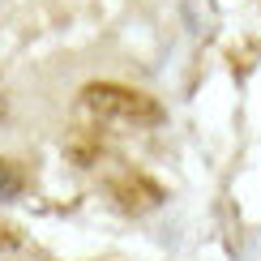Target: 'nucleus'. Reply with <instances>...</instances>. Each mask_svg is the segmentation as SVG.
I'll list each match as a JSON object with an SVG mask.
<instances>
[{
    "label": "nucleus",
    "mask_w": 261,
    "mask_h": 261,
    "mask_svg": "<svg viewBox=\"0 0 261 261\" xmlns=\"http://www.w3.org/2000/svg\"><path fill=\"white\" fill-rule=\"evenodd\" d=\"M0 231H5V227H0ZM0 240H5V236H0Z\"/></svg>",
    "instance_id": "20e7f679"
},
{
    "label": "nucleus",
    "mask_w": 261,
    "mask_h": 261,
    "mask_svg": "<svg viewBox=\"0 0 261 261\" xmlns=\"http://www.w3.org/2000/svg\"><path fill=\"white\" fill-rule=\"evenodd\" d=\"M82 116H90L103 128H154L167 120V112L154 94L120 86V82H90L82 90Z\"/></svg>",
    "instance_id": "f257e3e1"
},
{
    "label": "nucleus",
    "mask_w": 261,
    "mask_h": 261,
    "mask_svg": "<svg viewBox=\"0 0 261 261\" xmlns=\"http://www.w3.org/2000/svg\"><path fill=\"white\" fill-rule=\"evenodd\" d=\"M26 193V171H21L17 159H0V205L5 201H17Z\"/></svg>",
    "instance_id": "7ed1b4c3"
},
{
    "label": "nucleus",
    "mask_w": 261,
    "mask_h": 261,
    "mask_svg": "<svg viewBox=\"0 0 261 261\" xmlns=\"http://www.w3.org/2000/svg\"><path fill=\"white\" fill-rule=\"evenodd\" d=\"M107 189H112L116 205L128 210V214H146V210H154V205L163 201V189L150 176H141V171H120Z\"/></svg>",
    "instance_id": "f03ea898"
}]
</instances>
